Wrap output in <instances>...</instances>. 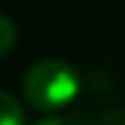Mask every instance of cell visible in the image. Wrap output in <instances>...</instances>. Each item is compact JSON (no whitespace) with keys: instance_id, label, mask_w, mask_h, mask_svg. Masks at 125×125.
<instances>
[{"instance_id":"obj_1","label":"cell","mask_w":125,"mask_h":125,"mask_svg":"<svg viewBox=\"0 0 125 125\" xmlns=\"http://www.w3.org/2000/svg\"><path fill=\"white\" fill-rule=\"evenodd\" d=\"M82 87V73L73 62L60 60V57H41L25 71L22 76V90L27 101L38 109H60L68 101L76 98Z\"/></svg>"},{"instance_id":"obj_2","label":"cell","mask_w":125,"mask_h":125,"mask_svg":"<svg viewBox=\"0 0 125 125\" xmlns=\"http://www.w3.org/2000/svg\"><path fill=\"white\" fill-rule=\"evenodd\" d=\"M0 125H25L22 103L3 87H0Z\"/></svg>"},{"instance_id":"obj_3","label":"cell","mask_w":125,"mask_h":125,"mask_svg":"<svg viewBox=\"0 0 125 125\" xmlns=\"http://www.w3.org/2000/svg\"><path fill=\"white\" fill-rule=\"evenodd\" d=\"M33 125H90V117L84 112H60V114H44Z\"/></svg>"},{"instance_id":"obj_4","label":"cell","mask_w":125,"mask_h":125,"mask_svg":"<svg viewBox=\"0 0 125 125\" xmlns=\"http://www.w3.org/2000/svg\"><path fill=\"white\" fill-rule=\"evenodd\" d=\"M14 41H16V25L6 11H0V54H6L14 46Z\"/></svg>"},{"instance_id":"obj_5","label":"cell","mask_w":125,"mask_h":125,"mask_svg":"<svg viewBox=\"0 0 125 125\" xmlns=\"http://www.w3.org/2000/svg\"><path fill=\"white\" fill-rule=\"evenodd\" d=\"M122 125H125V120H122Z\"/></svg>"}]
</instances>
